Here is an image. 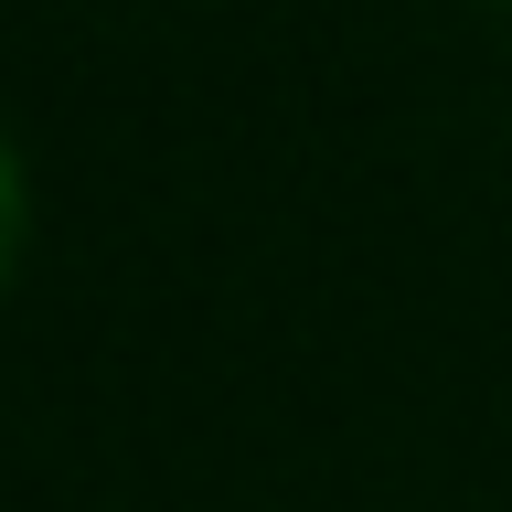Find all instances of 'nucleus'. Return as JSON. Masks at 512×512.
Returning <instances> with one entry per match:
<instances>
[{
    "label": "nucleus",
    "instance_id": "1",
    "mask_svg": "<svg viewBox=\"0 0 512 512\" xmlns=\"http://www.w3.org/2000/svg\"><path fill=\"white\" fill-rule=\"evenodd\" d=\"M11 256H22V171L0 150V278H11Z\"/></svg>",
    "mask_w": 512,
    "mask_h": 512
}]
</instances>
